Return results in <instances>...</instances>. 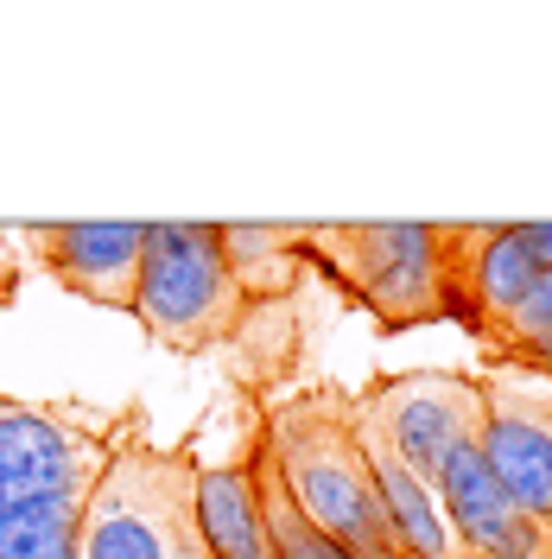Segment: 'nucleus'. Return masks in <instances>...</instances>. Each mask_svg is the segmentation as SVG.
<instances>
[{
	"label": "nucleus",
	"instance_id": "nucleus-15",
	"mask_svg": "<svg viewBox=\"0 0 552 559\" xmlns=\"http://www.w3.org/2000/svg\"><path fill=\"white\" fill-rule=\"evenodd\" d=\"M502 337H515V349L552 356V267L540 274V286H533V299H527V306L515 312V324H508Z\"/></svg>",
	"mask_w": 552,
	"mask_h": 559
},
{
	"label": "nucleus",
	"instance_id": "nucleus-8",
	"mask_svg": "<svg viewBox=\"0 0 552 559\" xmlns=\"http://www.w3.org/2000/svg\"><path fill=\"white\" fill-rule=\"evenodd\" d=\"M483 445L495 484L527 515L552 522V382H515L508 369L483 382Z\"/></svg>",
	"mask_w": 552,
	"mask_h": 559
},
{
	"label": "nucleus",
	"instance_id": "nucleus-16",
	"mask_svg": "<svg viewBox=\"0 0 552 559\" xmlns=\"http://www.w3.org/2000/svg\"><path fill=\"white\" fill-rule=\"evenodd\" d=\"M515 236H520V248L540 261V274L552 267V223H515Z\"/></svg>",
	"mask_w": 552,
	"mask_h": 559
},
{
	"label": "nucleus",
	"instance_id": "nucleus-3",
	"mask_svg": "<svg viewBox=\"0 0 552 559\" xmlns=\"http://www.w3.org/2000/svg\"><path fill=\"white\" fill-rule=\"evenodd\" d=\"M128 312L172 349H204L229 337L242 312V286L229 274L216 223H146L140 286Z\"/></svg>",
	"mask_w": 552,
	"mask_h": 559
},
{
	"label": "nucleus",
	"instance_id": "nucleus-7",
	"mask_svg": "<svg viewBox=\"0 0 552 559\" xmlns=\"http://www.w3.org/2000/svg\"><path fill=\"white\" fill-rule=\"evenodd\" d=\"M103 471V439L76 432L70 419L45 407L0 401V509L33 502V496H89Z\"/></svg>",
	"mask_w": 552,
	"mask_h": 559
},
{
	"label": "nucleus",
	"instance_id": "nucleus-12",
	"mask_svg": "<svg viewBox=\"0 0 552 559\" xmlns=\"http://www.w3.org/2000/svg\"><path fill=\"white\" fill-rule=\"evenodd\" d=\"M356 439H362V457H369V477H375L381 515H387V534H394L400 559H457L451 522L439 509V489L425 484L419 471H407L381 439H369V432H356Z\"/></svg>",
	"mask_w": 552,
	"mask_h": 559
},
{
	"label": "nucleus",
	"instance_id": "nucleus-14",
	"mask_svg": "<svg viewBox=\"0 0 552 559\" xmlns=\"http://www.w3.org/2000/svg\"><path fill=\"white\" fill-rule=\"evenodd\" d=\"M254 471H261V502H267V534H274V554L279 559H356L344 547V540H331L317 522H305V509L286 496V484H279L274 457L254 452Z\"/></svg>",
	"mask_w": 552,
	"mask_h": 559
},
{
	"label": "nucleus",
	"instance_id": "nucleus-18",
	"mask_svg": "<svg viewBox=\"0 0 552 559\" xmlns=\"http://www.w3.org/2000/svg\"><path fill=\"white\" fill-rule=\"evenodd\" d=\"M547 559H552V554H547Z\"/></svg>",
	"mask_w": 552,
	"mask_h": 559
},
{
	"label": "nucleus",
	"instance_id": "nucleus-10",
	"mask_svg": "<svg viewBox=\"0 0 552 559\" xmlns=\"http://www.w3.org/2000/svg\"><path fill=\"white\" fill-rule=\"evenodd\" d=\"M540 286V261L520 248L515 223H464L457 229V306L477 318L508 331L515 312L533 299Z\"/></svg>",
	"mask_w": 552,
	"mask_h": 559
},
{
	"label": "nucleus",
	"instance_id": "nucleus-6",
	"mask_svg": "<svg viewBox=\"0 0 552 559\" xmlns=\"http://www.w3.org/2000/svg\"><path fill=\"white\" fill-rule=\"evenodd\" d=\"M432 489H439V509L451 522V540L464 547L457 559H547L552 554V522L527 515L515 496L495 484L477 439L451 445Z\"/></svg>",
	"mask_w": 552,
	"mask_h": 559
},
{
	"label": "nucleus",
	"instance_id": "nucleus-11",
	"mask_svg": "<svg viewBox=\"0 0 552 559\" xmlns=\"http://www.w3.org/2000/svg\"><path fill=\"white\" fill-rule=\"evenodd\" d=\"M191 527H197V547L209 559H279L274 534H267V502H261L254 457L191 471Z\"/></svg>",
	"mask_w": 552,
	"mask_h": 559
},
{
	"label": "nucleus",
	"instance_id": "nucleus-2",
	"mask_svg": "<svg viewBox=\"0 0 552 559\" xmlns=\"http://www.w3.org/2000/svg\"><path fill=\"white\" fill-rule=\"evenodd\" d=\"M305 242H331L324 261L387 324L457 312V229L451 223H311Z\"/></svg>",
	"mask_w": 552,
	"mask_h": 559
},
{
	"label": "nucleus",
	"instance_id": "nucleus-13",
	"mask_svg": "<svg viewBox=\"0 0 552 559\" xmlns=\"http://www.w3.org/2000/svg\"><path fill=\"white\" fill-rule=\"evenodd\" d=\"M223 229V254H229V274L236 286L254 293H286V280L299 274V229H279V223H216Z\"/></svg>",
	"mask_w": 552,
	"mask_h": 559
},
{
	"label": "nucleus",
	"instance_id": "nucleus-17",
	"mask_svg": "<svg viewBox=\"0 0 552 559\" xmlns=\"http://www.w3.org/2000/svg\"><path fill=\"white\" fill-rule=\"evenodd\" d=\"M191 559H209V554H204V547H197V554H191Z\"/></svg>",
	"mask_w": 552,
	"mask_h": 559
},
{
	"label": "nucleus",
	"instance_id": "nucleus-4",
	"mask_svg": "<svg viewBox=\"0 0 552 559\" xmlns=\"http://www.w3.org/2000/svg\"><path fill=\"white\" fill-rule=\"evenodd\" d=\"M191 471L172 452H115L83 502V559H191Z\"/></svg>",
	"mask_w": 552,
	"mask_h": 559
},
{
	"label": "nucleus",
	"instance_id": "nucleus-1",
	"mask_svg": "<svg viewBox=\"0 0 552 559\" xmlns=\"http://www.w3.org/2000/svg\"><path fill=\"white\" fill-rule=\"evenodd\" d=\"M267 457H274L286 496L305 509V522H317L331 540H344L356 559H400L349 401H337V394L286 401L267 426Z\"/></svg>",
	"mask_w": 552,
	"mask_h": 559
},
{
	"label": "nucleus",
	"instance_id": "nucleus-9",
	"mask_svg": "<svg viewBox=\"0 0 552 559\" xmlns=\"http://www.w3.org/2000/svg\"><path fill=\"white\" fill-rule=\"evenodd\" d=\"M140 254H146V223H51L45 229V261L76 299L96 306H134Z\"/></svg>",
	"mask_w": 552,
	"mask_h": 559
},
{
	"label": "nucleus",
	"instance_id": "nucleus-5",
	"mask_svg": "<svg viewBox=\"0 0 552 559\" xmlns=\"http://www.w3.org/2000/svg\"><path fill=\"white\" fill-rule=\"evenodd\" d=\"M349 414H356V432L381 439L407 471L432 484L451 445L483 432V382L451 369H413V376L375 382L362 401H349Z\"/></svg>",
	"mask_w": 552,
	"mask_h": 559
}]
</instances>
